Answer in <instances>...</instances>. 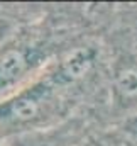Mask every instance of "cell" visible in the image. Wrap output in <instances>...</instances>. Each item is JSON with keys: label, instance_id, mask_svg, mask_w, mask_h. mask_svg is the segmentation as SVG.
Instances as JSON below:
<instances>
[{"label": "cell", "instance_id": "6da1fadb", "mask_svg": "<svg viewBox=\"0 0 137 146\" xmlns=\"http://www.w3.org/2000/svg\"><path fill=\"white\" fill-rule=\"evenodd\" d=\"M92 49L78 48L68 53L53 70L29 82L24 88L0 102V131L34 129L63 109L68 92L76 87L93 66Z\"/></svg>", "mask_w": 137, "mask_h": 146}, {"label": "cell", "instance_id": "7a4b0ae2", "mask_svg": "<svg viewBox=\"0 0 137 146\" xmlns=\"http://www.w3.org/2000/svg\"><path fill=\"white\" fill-rule=\"evenodd\" d=\"M47 58V48L36 39H10L0 48V102L24 88Z\"/></svg>", "mask_w": 137, "mask_h": 146}, {"label": "cell", "instance_id": "3957f363", "mask_svg": "<svg viewBox=\"0 0 137 146\" xmlns=\"http://www.w3.org/2000/svg\"><path fill=\"white\" fill-rule=\"evenodd\" d=\"M115 90L124 99H132L137 95V66H124L115 73L113 80Z\"/></svg>", "mask_w": 137, "mask_h": 146}, {"label": "cell", "instance_id": "277c9868", "mask_svg": "<svg viewBox=\"0 0 137 146\" xmlns=\"http://www.w3.org/2000/svg\"><path fill=\"white\" fill-rule=\"evenodd\" d=\"M17 27H19L17 19L0 9V48L17 36Z\"/></svg>", "mask_w": 137, "mask_h": 146}, {"label": "cell", "instance_id": "5b68a950", "mask_svg": "<svg viewBox=\"0 0 137 146\" xmlns=\"http://www.w3.org/2000/svg\"><path fill=\"white\" fill-rule=\"evenodd\" d=\"M125 131H127L134 139H137V115H134L132 119L127 121V124H125Z\"/></svg>", "mask_w": 137, "mask_h": 146}]
</instances>
